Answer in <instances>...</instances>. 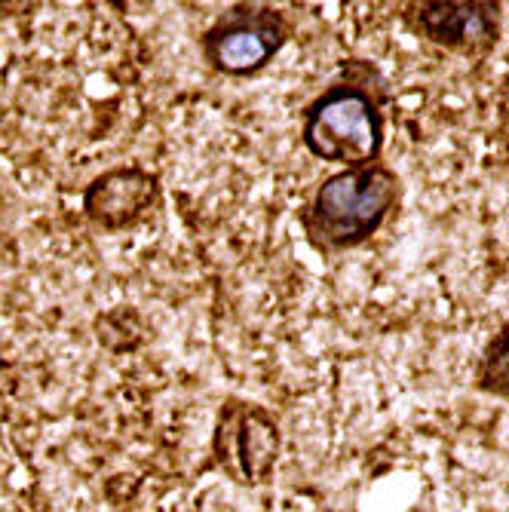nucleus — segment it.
Listing matches in <instances>:
<instances>
[{
	"mask_svg": "<svg viewBox=\"0 0 509 512\" xmlns=\"http://www.w3.org/2000/svg\"><path fill=\"white\" fill-rule=\"evenodd\" d=\"M402 10L414 37L467 62H485L503 37V4L494 0H424Z\"/></svg>",
	"mask_w": 509,
	"mask_h": 512,
	"instance_id": "nucleus-3",
	"label": "nucleus"
},
{
	"mask_svg": "<svg viewBox=\"0 0 509 512\" xmlns=\"http://www.w3.org/2000/svg\"><path fill=\"white\" fill-rule=\"evenodd\" d=\"M473 387L491 399L509 402V319H503L485 341L473 371Z\"/></svg>",
	"mask_w": 509,
	"mask_h": 512,
	"instance_id": "nucleus-6",
	"label": "nucleus"
},
{
	"mask_svg": "<svg viewBox=\"0 0 509 512\" xmlns=\"http://www.w3.org/2000/svg\"><path fill=\"white\" fill-rule=\"evenodd\" d=\"M387 120L381 99L368 83L341 80L316 96L304 111L301 138L304 148L344 169H362L381 163Z\"/></svg>",
	"mask_w": 509,
	"mask_h": 512,
	"instance_id": "nucleus-2",
	"label": "nucleus"
},
{
	"mask_svg": "<svg viewBox=\"0 0 509 512\" xmlns=\"http://www.w3.org/2000/svg\"><path fill=\"white\" fill-rule=\"evenodd\" d=\"M402 178L381 160L341 169L319 184L301 212L307 240L319 252H347L372 240L399 209Z\"/></svg>",
	"mask_w": 509,
	"mask_h": 512,
	"instance_id": "nucleus-1",
	"label": "nucleus"
},
{
	"mask_svg": "<svg viewBox=\"0 0 509 512\" xmlns=\"http://www.w3.org/2000/svg\"><path fill=\"white\" fill-rule=\"evenodd\" d=\"M151 197H154V178L129 169V172H114L108 178H99L92 184L86 194V209L92 218L111 224V215H120L123 221L135 212H142Z\"/></svg>",
	"mask_w": 509,
	"mask_h": 512,
	"instance_id": "nucleus-5",
	"label": "nucleus"
},
{
	"mask_svg": "<svg viewBox=\"0 0 509 512\" xmlns=\"http://www.w3.org/2000/svg\"><path fill=\"white\" fill-rule=\"evenodd\" d=\"M286 34V22L276 13H234L203 37V53L215 71L246 77L283 50Z\"/></svg>",
	"mask_w": 509,
	"mask_h": 512,
	"instance_id": "nucleus-4",
	"label": "nucleus"
}]
</instances>
